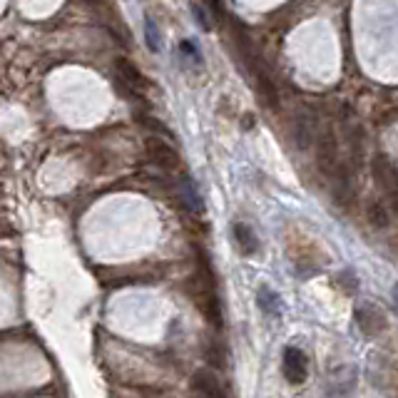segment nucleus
<instances>
[{
	"mask_svg": "<svg viewBox=\"0 0 398 398\" xmlns=\"http://www.w3.org/2000/svg\"><path fill=\"white\" fill-rule=\"evenodd\" d=\"M194 301L204 316L211 321V324H221V311H219V299H216L214 291V281H211L209 274H199L197 276V291H194Z\"/></svg>",
	"mask_w": 398,
	"mask_h": 398,
	"instance_id": "obj_1",
	"label": "nucleus"
},
{
	"mask_svg": "<svg viewBox=\"0 0 398 398\" xmlns=\"http://www.w3.org/2000/svg\"><path fill=\"white\" fill-rule=\"evenodd\" d=\"M316 164L324 174H334L339 169V147H336L334 130H326L316 142Z\"/></svg>",
	"mask_w": 398,
	"mask_h": 398,
	"instance_id": "obj_2",
	"label": "nucleus"
},
{
	"mask_svg": "<svg viewBox=\"0 0 398 398\" xmlns=\"http://www.w3.org/2000/svg\"><path fill=\"white\" fill-rule=\"evenodd\" d=\"M281 371H284V379L291 386H299L309 376V361H306V356L299 349H286L284 361H281Z\"/></svg>",
	"mask_w": 398,
	"mask_h": 398,
	"instance_id": "obj_3",
	"label": "nucleus"
},
{
	"mask_svg": "<svg viewBox=\"0 0 398 398\" xmlns=\"http://www.w3.org/2000/svg\"><path fill=\"white\" fill-rule=\"evenodd\" d=\"M192 391L201 398H229V391L221 384L219 376L206 369H201L192 376Z\"/></svg>",
	"mask_w": 398,
	"mask_h": 398,
	"instance_id": "obj_4",
	"label": "nucleus"
},
{
	"mask_svg": "<svg viewBox=\"0 0 398 398\" xmlns=\"http://www.w3.org/2000/svg\"><path fill=\"white\" fill-rule=\"evenodd\" d=\"M145 150H147V157L152 159L157 167H162V169H177L179 155L174 152V147H169L164 140L150 137L147 142H145Z\"/></svg>",
	"mask_w": 398,
	"mask_h": 398,
	"instance_id": "obj_5",
	"label": "nucleus"
},
{
	"mask_svg": "<svg viewBox=\"0 0 398 398\" xmlns=\"http://www.w3.org/2000/svg\"><path fill=\"white\" fill-rule=\"evenodd\" d=\"M356 324L361 326V331L369 336H376L379 331L386 329V314L381 309L371 304H364L356 309Z\"/></svg>",
	"mask_w": 398,
	"mask_h": 398,
	"instance_id": "obj_6",
	"label": "nucleus"
},
{
	"mask_svg": "<svg viewBox=\"0 0 398 398\" xmlns=\"http://www.w3.org/2000/svg\"><path fill=\"white\" fill-rule=\"evenodd\" d=\"M291 137H294V145L299 150L311 147V142L316 140V122L309 112H299L294 117V125H291Z\"/></svg>",
	"mask_w": 398,
	"mask_h": 398,
	"instance_id": "obj_7",
	"label": "nucleus"
},
{
	"mask_svg": "<svg viewBox=\"0 0 398 398\" xmlns=\"http://www.w3.org/2000/svg\"><path fill=\"white\" fill-rule=\"evenodd\" d=\"M117 73H120V80H122V85L127 90H132V93H142L145 88H147V80H145V75L140 73L137 68H135L130 60H117Z\"/></svg>",
	"mask_w": 398,
	"mask_h": 398,
	"instance_id": "obj_8",
	"label": "nucleus"
},
{
	"mask_svg": "<svg viewBox=\"0 0 398 398\" xmlns=\"http://www.w3.org/2000/svg\"><path fill=\"white\" fill-rule=\"evenodd\" d=\"M254 88H256V93H259V100L266 105V108H271V110L279 108V93H276V88H274V83L269 80V75L256 73L254 75Z\"/></svg>",
	"mask_w": 398,
	"mask_h": 398,
	"instance_id": "obj_9",
	"label": "nucleus"
},
{
	"mask_svg": "<svg viewBox=\"0 0 398 398\" xmlns=\"http://www.w3.org/2000/svg\"><path fill=\"white\" fill-rule=\"evenodd\" d=\"M231 231H234V239H236V246H239V251L244 256H251L256 251V246H259V239H256V234L249 229L246 224H241V221H234V226H231Z\"/></svg>",
	"mask_w": 398,
	"mask_h": 398,
	"instance_id": "obj_10",
	"label": "nucleus"
},
{
	"mask_svg": "<svg viewBox=\"0 0 398 398\" xmlns=\"http://www.w3.org/2000/svg\"><path fill=\"white\" fill-rule=\"evenodd\" d=\"M374 174H376V182H379L384 189H394L396 184H398L396 169L391 167V162H389L386 157H376V162H374Z\"/></svg>",
	"mask_w": 398,
	"mask_h": 398,
	"instance_id": "obj_11",
	"label": "nucleus"
},
{
	"mask_svg": "<svg viewBox=\"0 0 398 398\" xmlns=\"http://www.w3.org/2000/svg\"><path fill=\"white\" fill-rule=\"evenodd\" d=\"M179 197H182V201H184V204H187L192 211H201L199 194L194 192V187H192V182H189V179H182V184H179Z\"/></svg>",
	"mask_w": 398,
	"mask_h": 398,
	"instance_id": "obj_12",
	"label": "nucleus"
},
{
	"mask_svg": "<svg viewBox=\"0 0 398 398\" xmlns=\"http://www.w3.org/2000/svg\"><path fill=\"white\" fill-rule=\"evenodd\" d=\"M145 38H147V48L152 50V53H157L159 50V33H157V28H155V20L150 18H145Z\"/></svg>",
	"mask_w": 398,
	"mask_h": 398,
	"instance_id": "obj_13",
	"label": "nucleus"
},
{
	"mask_svg": "<svg viewBox=\"0 0 398 398\" xmlns=\"http://www.w3.org/2000/svg\"><path fill=\"white\" fill-rule=\"evenodd\" d=\"M259 304L266 314H276V311H279V299H276L269 289H259Z\"/></svg>",
	"mask_w": 398,
	"mask_h": 398,
	"instance_id": "obj_14",
	"label": "nucleus"
},
{
	"mask_svg": "<svg viewBox=\"0 0 398 398\" xmlns=\"http://www.w3.org/2000/svg\"><path fill=\"white\" fill-rule=\"evenodd\" d=\"M369 219H371V224L381 226V229L389 224V214H386V209H384V206H379V204H371L369 206Z\"/></svg>",
	"mask_w": 398,
	"mask_h": 398,
	"instance_id": "obj_15",
	"label": "nucleus"
},
{
	"mask_svg": "<svg viewBox=\"0 0 398 398\" xmlns=\"http://www.w3.org/2000/svg\"><path fill=\"white\" fill-rule=\"evenodd\" d=\"M192 13H194V18H197V23L201 25V28H204V30H209V28H211L209 20H206L204 8H201V5H192Z\"/></svg>",
	"mask_w": 398,
	"mask_h": 398,
	"instance_id": "obj_16",
	"label": "nucleus"
},
{
	"mask_svg": "<svg viewBox=\"0 0 398 398\" xmlns=\"http://www.w3.org/2000/svg\"><path fill=\"white\" fill-rule=\"evenodd\" d=\"M394 301H396V306H398V284L394 286Z\"/></svg>",
	"mask_w": 398,
	"mask_h": 398,
	"instance_id": "obj_17",
	"label": "nucleus"
}]
</instances>
